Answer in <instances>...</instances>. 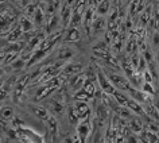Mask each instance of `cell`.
<instances>
[{"instance_id":"cell-22","label":"cell","mask_w":159,"mask_h":143,"mask_svg":"<svg viewBox=\"0 0 159 143\" xmlns=\"http://www.w3.org/2000/svg\"><path fill=\"white\" fill-rule=\"evenodd\" d=\"M46 122H47V127H49L50 132H51V134H55V132H57V131H58V122H57V119H55L54 116H50Z\"/></svg>"},{"instance_id":"cell-8","label":"cell","mask_w":159,"mask_h":143,"mask_svg":"<svg viewBox=\"0 0 159 143\" xmlns=\"http://www.w3.org/2000/svg\"><path fill=\"white\" fill-rule=\"evenodd\" d=\"M127 107H128V108L131 109V112L135 113V115H139V116H147L144 108H143V107L140 105V103L136 101L135 99L129 97L128 103H127Z\"/></svg>"},{"instance_id":"cell-21","label":"cell","mask_w":159,"mask_h":143,"mask_svg":"<svg viewBox=\"0 0 159 143\" xmlns=\"http://www.w3.org/2000/svg\"><path fill=\"white\" fill-rule=\"evenodd\" d=\"M119 10H117V7H113L112 10L109 11V16H108V25L109 26H112V25H115L116 23V21L119 19Z\"/></svg>"},{"instance_id":"cell-6","label":"cell","mask_w":159,"mask_h":143,"mask_svg":"<svg viewBox=\"0 0 159 143\" xmlns=\"http://www.w3.org/2000/svg\"><path fill=\"white\" fill-rule=\"evenodd\" d=\"M93 14H94L93 8H86L85 14H84V21H82V26H84L85 33L89 38H90V35H92V25H93V21H94Z\"/></svg>"},{"instance_id":"cell-16","label":"cell","mask_w":159,"mask_h":143,"mask_svg":"<svg viewBox=\"0 0 159 143\" xmlns=\"http://www.w3.org/2000/svg\"><path fill=\"white\" fill-rule=\"evenodd\" d=\"M45 19H46V12L41 8V7H38L37 12L34 14V23H35V26H37V27L42 26V23L45 22Z\"/></svg>"},{"instance_id":"cell-13","label":"cell","mask_w":159,"mask_h":143,"mask_svg":"<svg viewBox=\"0 0 159 143\" xmlns=\"http://www.w3.org/2000/svg\"><path fill=\"white\" fill-rule=\"evenodd\" d=\"M111 11V0H102L98 6H96V12L100 16H105Z\"/></svg>"},{"instance_id":"cell-14","label":"cell","mask_w":159,"mask_h":143,"mask_svg":"<svg viewBox=\"0 0 159 143\" xmlns=\"http://www.w3.org/2000/svg\"><path fill=\"white\" fill-rule=\"evenodd\" d=\"M81 63H67L65 66V69H63V74H66V76H74V74H78V72L81 70Z\"/></svg>"},{"instance_id":"cell-10","label":"cell","mask_w":159,"mask_h":143,"mask_svg":"<svg viewBox=\"0 0 159 143\" xmlns=\"http://www.w3.org/2000/svg\"><path fill=\"white\" fill-rule=\"evenodd\" d=\"M80 39H81V31H80L77 27H69V30H67L65 34L63 41L65 42H78Z\"/></svg>"},{"instance_id":"cell-26","label":"cell","mask_w":159,"mask_h":143,"mask_svg":"<svg viewBox=\"0 0 159 143\" xmlns=\"http://www.w3.org/2000/svg\"><path fill=\"white\" fill-rule=\"evenodd\" d=\"M152 45L155 47H159V31H155L152 34Z\"/></svg>"},{"instance_id":"cell-28","label":"cell","mask_w":159,"mask_h":143,"mask_svg":"<svg viewBox=\"0 0 159 143\" xmlns=\"http://www.w3.org/2000/svg\"><path fill=\"white\" fill-rule=\"evenodd\" d=\"M34 2H37V4H38V3H42V2H47V0H34Z\"/></svg>"},{"instance_id":"cell-9","label":"cell","mask_w":159,"mask_h":143,"mask_svg":"<svg viewBox=\"0 0 159 143\" xmlns=\"http://www.w3.org/2000/svg\"><path fill=\"white\" fill-rule=\"evenodd\" d=\"M75 54V51L71 49L69 46H61L58 50V54H57V58L59 61H67V59L73 58Z\"/></svg>"},{"instance_id":"cell-20","label":"cell","mask_w":159,"mask_h":143,"mask_svg":"<svg viewBox=\"0 0 159 143\" xmlns=\"http://www.w3.org/2000/svg\"><path fill=\"white\" fill-rule=\"evenodd\" d=\"M23 45H25V43L12 42V43H10V45L4 49V53H19V51L23 49Z\"/></svg>"},{"instance_id":"cell-25","label":"cell","mask_w":159,"mask_h":143,"mask_svg":"<svg viewBox=\"0 0 159 143\" xmlns=\"http://www.w3.org/2000/svg\"><path fill=\"white\" fill-rule=\"evenodd\" d=\"M147 69L150 70V73L152 74V77L155 78V80H158V70H157V65H155V61H154V59L148 62V65H147Z\"/></svg>"},{"instance_id":"cell-27","label":"cell","mask_w":159,"mask_h":143,"mask_svg":"<svg viewBox=\"0 0 159 143\" xmlns=\"http://www.w3.org/2000/svg\"><path fill=\"white\" fill-rule=\"evenodd\" d=\"M101 2H102V0H93V4H94V6H98Z\"/></svg>"},{"instance_id":"cell-19","label":"cell","mask_w":159,"mask_h":143,"mask_svg":"<svg viewBox=\"0 0 159 143\" xmlns=\"http://www.w3.org/2000/svg\"><path fill=\"white\" fill-rule=\"evenodd\" d=\"M15 116V111L12 107L10 105H6L2 108V119L3 120H11V119H14Z\"/></svg>"},{"instance_id":"cell-3","label":"cell","mask_w":159,"mask_h":143,"mask_svg":"<svg viewBox=\"0 0 159 143\" xmlns=\"http://www.w3.org/2000/svg\"><path fill=\"white\" fill-rule=\"evenodd\" d=\"M90 132H92V124H90V119L86 118V119H82V120H80L78 122V126H77V134H78L80 139H81V143H86Z\"/></svg>"},{"instance_id":"cell-1","label":"cell","mask_w":159,"mask_h":143,"mask_svg":"<svg viewBox=\"0 0 159 143\" xmlns=\"http://www.w3.org/2000/svg\"><path fill=\"white\" fill-rule=\"evenodd\" d=\"M108 78L111 80V82L115 85V88L119 90H129L132 86L129 84L128 77H124L119 73H113V72H105Z\"/></svg>"},{"instance_id":"cell-30","label":"cell","mask_w":159,"mask_h":143,"mask_svg":"<svg viewBox=\"0 0 159 143\" xmlns=\"http://www.w3.org/2000/svg\"><path fill=\"white\" fill-rule=\"evenodd\" d=\"M121 2H127V0H121Z\"/></svg>"},{"instance_id":"cell-24","label":"cell","mask_w":159,"mask_h":143,"mask_svg":"<svg viewBox=\"0 0 159 143\" xmlns=\"http://www.w3.org/2000/svg\"><path fill=\"white\" fill-rule=\"evenodd\" d=\"M142 90H144L146 93H148L151 95V96H154L155 95V88L152 86V82H143V85H142Z\"/></svg>"},{"instance_id":"cell-23","label":"cell","mask_w":159,"mask_h":143,"mask_svg":"<svg viewBox=\"0 0 159 143\" xmlns=\"http://www.w3.org/2000/svg\"><path fill=\"white\" fill-rule=\"evenodd\" d=\"M25 66H26V59L23 58V57L22 58H16L12 63H11V67H12L14 70H20Z\"/></svg>"},{"instance_id":"cell-18","label":"cell","mask_w":159,"mask_h":143,"mask_svg":"<svg viewBox=\"0 0 159 143\" xmlns=\"http://www.w3.org/2000/svg\"><path fill=\"white\" fill-rule=\"evenodd\" d=\"M131 130L134 131V134H140L143 131V124L139 118H131Z\"/></svg>"},{"instance_id":"cell-17","label":"cell","mask_w":159,"mask_h":143,"mask_svg":"<svg viewBox=\"0 0 159 143\" xmlns=\"http://www.w3.org/2000/svg\"><path fill=\"white\" fill-rule=\"evenodd\" d=\"M19 26H20V29L23 30V33H30L31 30H33V22L30 21L29 18H26V16H22L20 18V21H19Z\"/></svg>"},{"instance_id":"cell-15","label":"cell","mask_w":159,"mask_h":143,"mask_svg":"<svg viewBox=\"0 0 159 143\" xmlns=\"http://www.w3.org/2000/svg\"><path fill=\"white\" fill-rule=\"evenodd\" d=\"M112 96L115 97V100H116L119 104L120 105H124V107H127V103H128V100H129V96L128 95H125V93H123V90H119V89H116V92H115Z\"/></svg>"},{"instance_id":"cell-5","label":"cell","mask_w":159,"mask_h":143,"mask_svg":"<svg viewBox=\"0 0 159 143\" xmlns=\"http://www.w3.org/2000/svg\"><path fill=\"white\" fill-rule=\"evenodd\" d=\"M107 29V21L104 16H100L98 15L97 18H94L93 25H92V35L93 37H98L105 31Z\"/></svg>"},{"instance_id":"cell-4","label":"cell","mask_w":159,"mask_h":143,"mask_svg":"<svg viewBox=\"0 0 159 143\" xmlns=\"http://www.w3.org/2000/svg\"><path fill=\"white\" fill-rule=\"evenodd\" d=\"M73 14H74V10H73V6L69 4V3H65L62 6L61 11H59V15H61V25L63 27H67L71 22V18H73Z\"/></svg>"},{"instance_id":"cell-11","label":"cell","mask_w":159,"mask_h":143,"mask_svg":"<svg viewBox=\"0 0 159 143\" xmlns=\"http://www.w3.org/2000/svg\"><path fill=\"white\" fill-rule=\"evenodd\" d=\"M29 108H30L31 112H33L38 119H41V120H47V119L50 118L49 111H47L46 108H43V107H39V105H30Z\"/></svg>"},{"instance_id":"cell-2","label":"cell","mask_w":159,"mask_h":143,"mask_svg":"<svg viewBox=\"0 0 159 143\" xmlns=\"http://www.w3.org/2000/svg\"><path fill=\"white\" fill-rule=\"evenodd\" d=\"M97 82L98 85H100L101 90L104 92L105 95H113L115 92H116V88H115V85L111 82V80L108 78V76H107V73L104 70L101 69H97Z\"/></svg>"},{"instance_id":"cell-29","label":"cell","mask_w":159,"mask_h":143,"mask_svg":"<svg viewBox=\"0 0 159 143\" xmlns=\"http://www.w3.org/2000/svg\"><path fill=\"white\" fill-rule=\"evenodd\" d=\"M157 62H158V65H159V51L157 53Z\"/></svg>"},{"instance_id":"cell-12","label":"cell","mask_w":159,"mask_h":143,"mask_svg":"<svg viewBox=\"0 0 159 143\" xmlns=\"http://www.w3.org/2000/svg\"><path fill=\"white\" fill-rule=\"evenodd\" d=\"M96 115H97V120L98 122H104L107 116H108V108H107L105 103H98L96 107Z\"/></svg>"},{"instance_id":"cell-7","label":"cell","mask_w":159,"mask_h":143,"mask_svg":"<svg viewBox=\"0 0 159 143\" xmlns=\"http://www.w3.org/2000/svg\"><path fill=\"white\" fill-rule=\"evenodd\" d=\"M59 22H61V15L57 11L54 15L47 19V26H46V34L47 35H51L53 33L58 30V26H59Z\"/></svg>"}]
</instances>
